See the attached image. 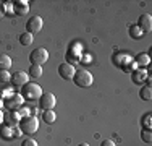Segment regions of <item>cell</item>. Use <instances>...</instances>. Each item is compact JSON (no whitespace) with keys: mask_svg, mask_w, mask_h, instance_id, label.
I'll list each match as a JSON object with an SVG mask.
<instances>
[{"mask_svg":"<svg viewBox=\"0 0 152 146\" xmlns=\"http://www.w3.org/2000/svg\"><path fill=\"white\" fill-rule=\"evenodd\" d=\"M151 119H152V115L151 114H146L142 117V120H141V123H142V127L146 130H151Z\"/></svg>","mask_w":152,"mask_h":146,"instance_id":"d4e9b609","label":"cell"},{"mask_svg":"<svg viewBox=\"0 0 152 146\" xmlns=\"http://www.w3.org/2000/svg\"><path fill=\"white\" fill-rule=\"evenodd\" d=\"M5 15V7H3V3H0V18Z\"/></svg>","mask_w":152,"mask_h":146,"instance_id":"83f0119b","label":"cell"},{"mask_svg":"<svg viewBox=\"0 0 152 146\" xmlns=\"http://www.w3.org/2000/svg\"><path fill=\"white\" fill-rule=\"evenodd\" d=\"M12 57L7 55V54H0V72L7 70L8 72V68H12Z\"/></svg>","mask_w":152,"mask_h":146,"instance_id":"5bb4252c","label":"cell"},{"mask_svg":"<svg viewBox=\"0 0 152 146\" xmlns=\"http://www.w3.org/2000/svg\"><path fill=\"white\" fill-rule=\"evenodd\" d=\"M0 107H3V101H2V96H0Z\"/></svg>","mask_w":152,"mask_h":146,"instance_id":"f546056e","label":"cell"},{"mask_svg":"<svg viewBox=\"0 0 152 146\" xmlns=\"http://www.w3.org/2000/svg\"><path fill=\"white\" fill-rule=\"evenodd\" d=\"M141 140H142L144 143H151V141H152L151 130H142V133H141Z\"/></svg>","mask_w":152,"mask_h":146,"instance_id":"603a6c76","label":"cell"},{"mask_svg":"<svg viewBox=\"0 0 152 146\" xmlns=\"http://www.w3.org/2000/svg\"><path fill=\"white\" fill-rule=\"evenodd\" d=\"M73 83L79 88H89L94 83V76L92 73L86 68H79V70L75 72V76H73Z\"/></svg>","mask_w":152,"mask_h":146,"instance_id":"7a4b0ae2","label":"cell"},{"mask_svg":"<svg viewBox=\"0 0 152 146\" xmlns=\"http://www.w3.org/2000/svg\"><path fill=\"white\" fill-rule=\"evenodd\" d=\"M139 97H141L142 101H151V99H152V89H151V85H146V86L141 88V91H139Z\"/></svg>","mask_w":152,"mask_h":146,"instance_id":"e0dca14e","label":"cell"},{"mask_svg":"<svg viewBox=\"0 0 152 146\" xmlns=\"http://www.w3.org/2000/svg\"><path fill=\"white\" fill-rule=\"evenodd\" d=\"M0 136L5 138V140H10L13 136V127H8L7 123H2L0 125Z\"/></svg>","mask_w":152,"mask_h":146,"instance_id":"2e32d148","label":"cell"},{"mask_svg":"<svg viewBox=\"0 0 152 146\" xmlns=\"http://www.w3.org/2000/svg\"><path fill=\"white\" fill-rule=\"evenodd\" d=\"M21 146H39V145H37V141H36L34 138H26V140H23Z\"/></svg>","mask_w":152,"mask_h":146,"instance_id":"484cf974","label":"cell"},{"mask_svg":"<svg viewBox=\"0 0 152 146\" xmlns=\"http://www.w3.org/2000/svg\"><path fill=\"white\" fill-rule=\"evenodd\" d=\"M21 120V115L16 111H10V114L7 115V125L8 127H16Z\"/></svg>","mask_w":152,"mask_h":146,"instance_id":"4fadbf2b","label":"cell"},{"mask_svg":"<svg viewBox=\"0 0 152 146\" xmlns=\"http://www.w3.org/2000/svg\"><path fill=\"white\" fill-rule=\"evenodd\" d=\"M18 128L21 130V133L26 135H32L36 133L39 128V119L36 115H29V117H23L18 123Z\"/></svg>","mask_w":152,"mask_h":146,"instance_id":"3957f363","label":"cell"},{"mask_svg":"<svg viewBox=\"0 0 152 146\" xmlns=\"http://www.w3.org/2000/svg\"><path fill=\"white\" fill-rule=\"evenodd\" d=\"M42 26H44V21H42V18L39 16V15L37 16H31L29 20L26 21V31L31 32L32 36L37 34V32L42 29Z\"/></svg>","mask_w":152,"mask_h":146,"instance_id":"52a82bcc","label":"cell"},{"mask_svg":"<svg viewBox=\"0 0 152 146\" xmlns=\"http://www.w3.org/2000/svg\"><path fill=\"white\" fill-rule=\"evenodd\" d=\"M131 80L133 83H136V85H142V81H146L147 80V73L144 68H137L131 73Z\"/></svg>","mask_w":152,"mask_h":146,"instance_id":"7c38bea8","label":"cell"},{"mask_svg":"<svg viewBox=\"0 0 152 146\" xmlns=\"http://www.w3.org/2000/svg\"><path fill=\"white\" fill-rule=\"evenodd\" d=\"M23 101L24 99L21 94H12V96L3 99V107L10 109V111H16V109H20L23 105Z\"/></svg>","mask_w":152,"mask_h":146,"instance_id":"8992f818","label":"cell"},{"mask_svg":"<svg viewBox=\"0 0 152 146\" xmlns=\"http://www.w3.org/2000/svg\"><path fill=\"white\" fill-rule=\"evenodd\" d=\"M100 146H117V143H115L113 140H104L102 143H100Z\"/></svg>","mask_w":152,"mask_h":146,"instance_id":"4316f807","label":"cell"},{"mask_svg":"<svg viewBox=\"0 0 152 146\" xmlns=\"http://www.w3.org/2000/svg\"><path fill=\"white\" fill-rule=\"evenodd\" d=\"M32 39H34V36L31 34V32L24 31L20 34V42L23 44V46H29V44H32Z\"/></svg>","mask_w":152,"mask_h":146,"instance_id":"ffe728a7","label":"cell"},{"mask_svg":"<svg viewBox=\"0 0 152 146\" xmlns=\"http://www.w3.org/2000/svg\"><path fill=\"white\" fill-rule=\"evenodd\" d=\"M57 104V97L52 93H42V96L39 97V107L44 111H53Z\"/></svg>","mask_w":152,"mask_h":146,"instance_id":"5b68a950","label":"cell"},{"mask_svg":"<svg viewBox=\"0 0 152 146\" xmlns=\"http://www.w3.org/2000/svg\"><path fill=\"white\" fill-rule=\"evenodd\" d=\"M49 60V50L44 49V47H37L29 54V62L31 65H44L45 62Z\"/></svg>","mask_w":152,"mask_h":146,"instance_id":"277c9868","label":"cell"},{"mask_svg":"<svg viewBox=\"0 0 152 146\" xmlns=\"http://www.w3.org/2000/svg\"><path fill=\"white\" fill-rule=\"evenodd\" d=\"M134 63L137 67H147L151 63V57L147 54H137L136 58H134Z\"/></svg>","mask_w":152,"mask_h":146,"instance_id":"9a60e30c","label":"cell"},{"mask_svg":"<svg viewBox=\"0 0 152 146\" xmlns=\"http://www.w3.org/2000/svg\"><path fill=\"white\" fill-rule=\"evenodd\" d=\"M142 34H144V32L141 31V28L137 26V24H133V26H129V36H131V38L139 39V38H142Z\"/></svg>","mask_w":152,"mask_h":146,"instance_id":"44dd1931","label":"cell"},{"mask_svg":"<svg viewBox=\"0 0 152 146\" xmlns=\"http://www.w3.org/2000/svg\"><path fill=\"white\" fill-rule=\"evenodd\" d=\"M129 60H131V58L126 55V54H118L117 57H113V62H115V63H118V65H121V67L125 63H128Z\"/></svg>","mask_w":152,"mask_h":146,"instance_id":"7402d4cb","label":"cell"},{"mask_svg":"<svg viewBox=\"0 0 152 146\" xmlns=\"http://www.w3.org/2000/svg\"><path fill=\"white\" fill-rule=\"evenodd\" d=\"M42 120L45 123H53L57 120V114L53 111H44L42 112Z\"/></svg>","mask_w":152,"mask_h":146,"instance_id":"ac0fdd59","label":"cell"},{"mask_svg":"<svg viewBox=\"0 0 152 146\" xmlns=\"http://www.w3.org/2000/svg\"><path fill=\"white\" fill-rule=\"evenodd\" d=\"M28 75L32 76V78H41V76H42V67H41V65H31Z\"/></svg>","mask_w":152,"mask_h":146,"instance_id":"d6986e66","label":"cell"},{"mask_svg":"<svg viewBox=\"0 0 152 146\" xmlns=\"http://www.w3.org/2000/svg\"><path fill=\"white\" fill-rule=\"evenodd\" d=\"M20 94L23 96V99H26V101H36V99H39V97L42 96V88L39 86L37 83L29 81L21 88Z\"/></svg>","mask_w":152,"mask_h":146,"instance_id":"6da1fadb","label":"cell"},{"mask_svg":"<svg viewBox=\"0 0 152 146\" xmlns=\"http://www.w3.org/2000/svg\"><path fill=\"white\" fill-rule=\"evenodd\" d=\"M12 83H13V86L23 88L26 83H29V75L26 72H15L12 75Z\"/></svg>","mask_w":152,"mask_h":146,"instance_id":"9c48e42d","label":"cell"},{"mask_svg":"<svg viewBox=\"0 0 152 146\" xmlns=\"http://www.w3.org/2000/svg\"><path fill=\"white\" fill-rule=\"evenodd\" d=\"M75 72H76V68L71 63H68V62H63V63H60V67H58V75L63 80H73Z\"/></svg>","mask_w":152,"mask_h":146,"instance_id":"ba28073f","label":"cell"},{"mask_svg":"<svg viewBox=\"0 0 152 146\" xmlns=\"http://www.w3.org/2000/svg\"><path fill=\"white\" fill-rule=\"evenodd\" d=\"M136 24L141 28V31H142V32L151 31V29H152V16L149 13H142L139 18H137V23Z\"/></svg>","mask_w":152,"mask_h":146,"instance_id":"30bf717a","label":"cell"},{"mask_svg":"<svg viewBox=\"0 0 152 146\" xmlns=\"http://www.w3.org/2000/svg\"><path fill=\"white\" fill-rule=\"evenodd\" d=\"M3 119H5V115H3V112L0 111V125H2V123H3Z\"/></svg>","mask_w":152,"mask_h":146,"instance_id":"f1b7e54d","label":"cell"},{"mask_svg":"<svg viewBox=\"0 0 152 146\" xmlns=\"http://www.w3.org/2000/svg\"><path fill=\"white\" fill-rule=\"evenodd\" d=\"M8 81H12V75H10V72H7V70L0 72V83H8Z\"/></svg>","mask_w":152,"mask_h":146,"instance_id":"cb8c5ba5","label":"cell"},{"mask_svg":"<svg viewBox=\"0 0 152 146\" xmlns=\"http://www.w3.org/2000/svg\"><path fill=\"white\" fill-rule=\"evenodd\" d=\"M13 10L18 15H26L29 12V2L28 0H16V2H13Z\"/></svg>","mask_w":152,"mask_h":146,"instance_id":"8fae6325","label":"cell"},{"mask_svg":"<svg viewBox=\"0 0 152 146\" xmlns=\"http://www.w3.org/2000/svg\"><path fill=\"white\" fill-rule=\"evenodd\" d=\"M78 146H89V145H88V143H79Z\"/></svg>","mask_w":152,"mask_h":146,"instance_id":"4dcf8cb0","label":"cell"}]
</instances>
